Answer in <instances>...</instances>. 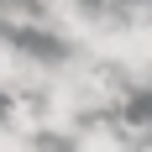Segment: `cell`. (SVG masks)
I'll return each mask as SVG.
<instances>
[{"label": "cell", "instance_id": "277c9868", "mask_svg": "<svg viewBox=\"0 0 152 152\" xmlns=\"http://www.w3.org/2000/svg\"><path fill=\"white\" fill-rule=\"evenodd\" d=\"M142 152H152V142H147V147H142Z\"/></svg>", "mask_w": 152, "mask_h": 152}, {"label": "cell", "instance_id": "3957f363", "mask_svg": "<svg viewBox=\"0 0 152 152\" xmlns=\"http://www.w3.org/2000/svg\"><path fill=\"white\" fill-rule=\"evenodd\" d=\"M42 5H79V0H42Z\"/></svg>", "mask_w": 152, "mask_h": 152}, {"label": "cell", "instance_id": "6da1fadb", "mask_svg": "<svg viewBox=\"0 0 152 152\" xmlns=\"http://www.w3.org/2000/svg\"><path fill=\"white\" fill-rule=\"evenodd\" d=\"M74 152H131V142L121 137L115 121H89V126L74 137Z\"/></svg>", "mask_w": 152, "mask_h": 152}, {"label": "cell", "instance_id": "7a4b0ae2", "mask_svg": "<svg viewBox=\"0 0 152 152\" xmlns=\"http://www.w3.org/2000/svg\"><path fill=\"white\" fill-rule=\"evenodd\" d=\"M0 126H5V131H21V137L37 142V131H42V105H37V100H26V94H21V100H5Z\"/></svg>", "mask_w": 152, "mask_h": 152}]
</instances>
